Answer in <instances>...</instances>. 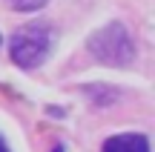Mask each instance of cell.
I'll use <instances>...</instances> for the list:
<instances>
[{
	"mask_svg": "<svg viewBox=\"0 0 155 152\" xmlns=\"http://www.w3.org/2000/svg\"><path fill=\"white\" fill-rule=\"evenodd\" d=\"M0 152H9V147H6V141H3V135H0Z\"/></svg>",
	"mask_w": 155,
	"mask_h": 152,
	"instance_id": "cell-5",
	"label": "cell"
},
{
	"mask_svg": "<svg viewBox=\"0 0 155 152\" xmlns=\"http://www.w3.org/2000/svg\"><path fill=\"white\" fill-rule=\"evenodd\" d=\"M101 152H150V138L141 132H124L104 141Z\"/></svg>",
	"mask_w": 155,
	"mask_h": 152,
	"instance_id": "cell-3",
	"label": "cell"
},
{
	"mask_svg": "<svg viewBox=\"0 0 155 152\" xmlns=\"http://www.w3.org/2000/svg\"><path fill=\"white\" fill-rule=\"evenodd\" d=\"M6 3L17 11H38V9L46 6V0H6Z\"/></svg>",
	"mask_w": 155,
	"mask_h": 152,
	"instance_id": "cell-4",
	"label": "cell"
},
{
	"mask_svg": "<svg viewBox=\"0 0 155 152\" xmlns=\"http://www.w3.org/2000/svg\"><path fill=\"white\" fill-rule=\"evenodd\" d=\"M0 43H3V37H0Z\"/></svg>",
	"mask_w": 155,
	"mask_h": 152,
	"instance_id": "cell-7",
	"label": "cell"
},
{
	"mask_svg": "<svg viewBox=\"0 0 155 152\" xmlns=\"http://www.w3.org/2000/svg\"><path fill=\"white\" fill-rule=\"evenodd\" d=\"M52 152H63V149H61V147H55V149H52Z\"/></svg>",
	"mask_w": 155,
	"mask_h": 152,
	"instance_id": "cell-6",
	"label": "cell"
},
{
	"mask_svg": "<svg viewBox=\"0 0 155 152\" xmlns=\"http://www.w3.org/2000/svg\"><path fill=\"white\" fill-rule=\"evenodd\" d=\"M86 52L104 66H129L135 60V40L129 34V29L124 23L112 20L106 26H101L98 32L89 34L86 40Z\"/></svg>",
	"mask_w": 155,
	"mask_h": 152,
	"instance_id": "cell-1",
	"label": "cell"
},
{
	"mask_svg": "<svg viewBox=\"0 0 155 152\" xmlns=\"http://www.w3.org/2000/svg\"><path fill=\"white\" fill-rule=\"evenodd\" d=\"M52 43H55V29L43 20H32L20 26L9 40V55L12 63L20 69H38L49 57Z\"/></svg>",
	"mask_w": 155,
	"mask_h": 152,
	"instance_id": "cell-2",
	"label": "cell"
}]
</instances>
